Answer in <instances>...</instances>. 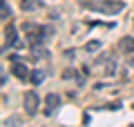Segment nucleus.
<instances>
[{
	"mask_svg": "<svg viewBox=\"0 0 134 127\" xmlns=\"http://www.w3.org/2000/svg\"><path fill=\"white\" fill-rule=\"evenodd\" d=\"M81 5L90 11H98V14H107V16L119 14V11L125 9L123 2H116V0H83Z\"/></svg>",
	"mask_w": 134,
	"mask_h": 127,
	"instance_id": "f257e3e1",
	"label": "nucleus"
},
{
	"mask_svg": "<svg viewBox=\"0 0 134 127\" xmlns=\"http://www.w3.org/2000/svg\"><path fill=\"white\" fill-rule=\"evenodd\" d=\"M38 107H40V98L36 91H27L25 94V112L27 116H36L38 114Z\"/></svg>",
	"mask_w": 134,
	"mask_h": 127,
	"instance_id": "f03ea898",
	"label": "nucleus"
},
{
	"mask_svg": "<svg viewBox=\"0 0 134 127\" xmlns=\"http://www.w3.org/2000/svg\"><path fill=\"white\" fill-rule=\"evenodd\" d=\"M5 38H7V45L9 47H23V42L18 40V36H16V27L14 25H9V27L5 29ZM5 45V47H7Z\"/></svg>",
	"mask_w": 134,
	"mask_h": 127,
	"instance_id": "7ed1b4c3",
	"label": "nucleus"
},
{
	"mask_svg": "<svg viewBox=\"0 0 134 127\" xmlns=\"http://www.w3.org/2000/svg\"><path fill=\"white\" fill-rule=\"evenodd\" d=\"M58 105H60L58 94H47V96H45V107H47L45 112H47V114H54V112L58 109Z\"/></svg>",
	"mask_w": 134,
	"mask_h": 127,
	"instance_id": "20e7f679",
	"label": "nucleus"
},
{
	"mask_svg": "<svg viewBox=\"0 0 134 127\" xmlns=\"http://www.w3.org/2000/svg\"><path fill=\"white\" fill-rule=\"evenodd\" d=\"M11 71H14V76H16V78H27V76H31V74H29V69H27V65H23V62H14V67H11Z\"/></svg>",
	"mask_w": 134,
	"mask_h": 127,
	"instance_id": "39448f33",
	"label": "nucleus"
},
{
	"mask_svg": "<svg viewBox=\"0 0 134 127\" xmlns=\"http://www.w3.org/2000/svg\"><path fill=\"white\" fill-rule=\"evenodd\" d=\"M119 49L123 54H132L134 51V38L132 36H125V38H121V42H119Z\"/></svg>",
	"mask_w": 134,
	"mask_h": 127,
	"instance_id": "423d86ee",
	"label": "nucleus"
},
{
	"mask_svg": "<svg viewBox=\"0 0 134 127\" xmlns=\"http://www.w3.org/2000/svg\"><path fill=\"white\" fill-rule=\"evenodd\" d=\"M43 5H45L43 0H23V2H20L23 11H36V9H40Z\"/></svg>",
	"mask_w": 134,
	"mask_h": 127,
	"instance_id": "0eeeda50",
	"label": "nucleus"
},
{
	"mask_svg": "<svg viewBox=\"0 0 134 127\" xmlns=\"http://www.w3.org/2000/svg\"><path fill=\"white\" fill-rule=\"evenodd\" d=\"M29 80H31L34 85H40L45 80V71H40V69H34L31 71V76H29Z\"/></svg>",
	"mask_w": 134,
	"mask_h": 127,
	"instance_id": "6e6552de",
	"label": "nucleus"
},
{
	"mask_svg": "<svg viewBox=\"0 0 134 127\" xmlns=\"http://www.w3.org/2000/svg\"><path fill=\"white\" fill-rule=\"evenodd\" d=\"M0 14H2V20H9L11 18V7L7 5V0H2V5H0Z\"/></svg>",
	"mask_w": 134,
	"mask_h": 127,
	"instance_id": "1a4fd4ad",
	"label": "nucleus"
},
{
	"mask_svg": "<svg viewBox=\"0 0 134 127\" xmlns=\"http://www.w3.org/2000/svg\"><path fill=\"white\" fill-rule=\"evenodd\" d=\"M31 51H34V58H36V60H40V58H47V49H43V47H38V45H36V47H34L31 49Z\"/></svg>",
	"mask_w": 134,
	"mask_h": 127,
	"instance_id": "9d476101",
	"label": "nucleus"
},
{
	"mask_svg": "<svg viewBox=\"0 0 134 127\" xmlns=\"http://www.w3.org/2000/svg\"><path fill=\"white\" fill-rule=\"evenodd\" d=\"M103 47V45H100V40H90L85 45V51H98V49Z\"/></svg>",
	"mask_w": 134,
	"mask_h": 127,
	"instance_id": "9b49d317",
	"label": "nucleus"
}]
</instances>
